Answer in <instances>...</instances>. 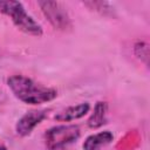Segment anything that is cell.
Segmentation results:
<instances>
[{
  "label": "cell",
  "mask_w": 150,
  "mask_h": 150,
  "mask_svg": "<svg viewBox=\"0 0 150 150\" xmlns=\"http://www.w3.org/2000/svg\"><path fill=\"white\" fill-rule=\"evenodd\" d=\"M7 84L14 96L27 104H41L49 102L57 96V91L54 88L40 86L22 75L11 76L7 80Z\"/></svg>",
  "instance_id": "cell-1"
},
{
  "label": "cell",
  "mask_w": 150,
  "mask_h": 150,
  "mask_svg": "<svg viewBox=\"0 0 150 150\" xmlns=\"http://www.w3.org/2000/svg\"><path fill=\"white\" fill-rule=\"evenodd\" d=\"M0 12L8 15L20 30L35 36L42 35L41 26L30 15L27 14L23 5L20 1H0Z\"/></svg>",
  "instance_id": "cell-2"
},
{
  "label": "cell",
  "mask_w": 150,
  "mask_h": 150,
  "mask_svg": "<svg viewBox=\"0 0 150 150\" xmlns=\"http://www.w3.org/2000/svg\"><path fill=\"white\" fill-rule=\"evenodd\" d=\"M80 137L77 125H57L48 129L45 134V142L48 150H61Z\"/></svg>",
  "instance_id": "cell-3"
},
{
  "label": "cell",
  "mask_w": 150,
  "mask_h": 150,
  "mask_svg": "<svg viewBox=\"0 0 150 150\" xmlns=\"http://www.w3.org/2000/svg\"><path fill=\"white\" fill-rule=\"evenodd\" d=\"M39 6L42 13L53 25L54 28L60 30H67L71 27L70 18L64 8V6L59 1H39Z\"/></svg>",
  "instance_id": "cell-4"
},
{
  "label": "cell",
  "mask_w": 150,
  "mask_h": 150,
  "mask_svg": "<svg viewBox=\"0 0 150 150\" xmlns=\"http://www.w3.org/2000/svg\"><path fill=\"white\" fill-rule=\"evenodd\" d=\"M47 116V110L41 109V110H30L26 112L16 123L15 130L16 134L20 136H27L29 135L33 129L40 124Z\"/></svg>",
  "instance_id": "cell-5"
},
{
  "label": "cell",
  "mask_w": 150,
  "mask_h": 150,
  "mask_svg": "<svg viewBox=\"0 0 150 150\" xmlns=\"http://www.w3.org/2000/svg\"><path fill=\"white\" fill-rule=\"evenodd\" d=\"M90 109L89 103L84 102L77 105H73V107H68L67 109L57 112L55 115V120L59 122H69L76 118H80L82 116H84Z\"/></svg>",
  "instance_id": "cell-6"
},
{
  "label": "cell",
  "mask_w": 150,
  "mask_h": 150,
  "mask_svg": "<svg viewBox=\"0 0 150 150\" xmlns=\"http://www.w3.org/2000/svg\"><path fill=\"white\" fill-rule=\"evenodd\" d=\"M114 136L110 131H101L94 135H90L86 138L83 143V150H98L102 146L111 143Z\"/></svg>",
  "instance_id": "cell-7"
},
{
  "label": "cell",
  "mask_w": 150,
  "mask_h": 150,
  "mask_svg": "<svg viewBox=\"0 0 150 150\" xmlns=\"http://www.w3.org/2000/svg\"><path fill=\"white\" fill-rule=\"evenodd\" d=\"M107 110H108L107 102L98 101L94 107V112L90 115V117L87 122L88 127L96 129V128H100L103 124H105L107 123Z\"/></svg>",
  "instance_id": "cell-8"
},
{
  "label": "cell",
  "mask_w": 150,
  "mask_h": 150,
  "mask_svg": "<svg viewBox=\"0 0 150 150\" xmlns=\"http://www.w3.org/2000/svg\"><path fill=\"white\" fill-rule=\"evenodd\" d=\"M135 54L137 57L142 59L146 64H148V60H149V47L146 43L144 42H138L135 45Z\"/></svg>",
  "instance_id": "cell-9"
},
{
  "label": "cell",
  "mask_w": 150,
  "mask_h": 150,
  "mask_svg": "<svg viewBox=\"0 0 150 150\" xmlns=\"http://www.w3.org/2000/svg\"><path fill=\"white\" fill-rule=\"evenodd\" d=\"M0 150H7V148H6L5 145H2V144H0Z\"/></svg>",
  "instance_id": "cell-10"
}]
</instances>
